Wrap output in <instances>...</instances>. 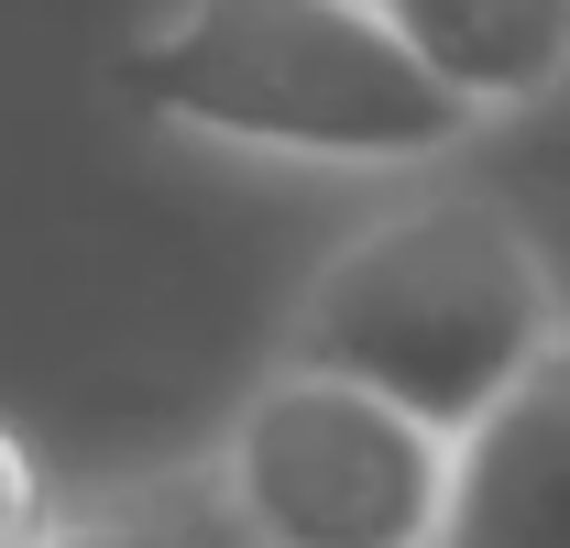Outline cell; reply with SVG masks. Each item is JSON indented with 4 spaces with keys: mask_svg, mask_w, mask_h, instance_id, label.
<instances>
[{
    "mask_svg": "<svg viewBox=\"0 0 570 548\" xmlns=\"http://www.w3.org/2000/svg\"><path fill=\"white\" fill-rule=\"evenodd\" d=\"M110 88L176 143L307 176H417L483 133L373 0H154Z\"/></svg>",
    "mask_w": 570,
    "mask_h": 548,
    "instance_id": "1",
    "label": "cell"
},
{
    "mask_svg": "<svg viewBox=\"0 0 570 548\" xmlns=\"http://www.w3.org/2000/svg\"><path fill=\"white\" fill-rule=\"evenodd\" d=\"M560 341L570 307L538 231L494 187H417L296 285L275 362H318L395 395L439 439H472Z\"/></svg>",
    "mask_w": 570,
    "mask_h": 548,
    "instance_id": "2",
    "label": "cell"
},
{
    "mask_svg": "<svg viewBox=\"0 0 570 548\" xmlns=\"http://www.w3.org/2000/svg\"><path fill=\"white\" fill-rule=\"evenodd\" d=\"M209 461L264 548H439L461 439L318 362H264Z\"/></svg>",
    "mask_w": 570,
    "mask_h": 548,
    "instance_id": "3",
    "label": "cell"
},
{
    "mask_svg": "<svg viewBox=\"0 0 570 548\" xmlns=\"http://www.w3.org/2000/svg\"><path fill=\"white\" fill-rule=\"evenodd\" d=\"M439 548H570V341L461 439Z\"/></svg>",
    "mask_w": 570,
    "mask_h": 548,
    "instance_id": "4",
    "label": "cell"
},
{
    "mask_svg": "<svg viewBox=\"0 0 570 548\" xmlns=\"http://www.w3.org/2000/svg\"><path fill=\"white\" fill-rule=\"evenodd\" d=\"M472 121H515L570 88V0H373Z\"/></svg>",
    "mask_w": 570,
    "mask_h": 548,
    "instance_id": "5",
    "label": "cell"
},
{
    "mask_svg": "<svg viewBox=\"0 0 570 548\" xmlns=\"http://www.w3.org/2000/svg\"><path fill=\"white\" fill-rule=\"evenodd\" d=\"M45 548H264V538L230 505L219 461H165V472H121V482H88V493H56Z\"/></svg>",
    "mask_w": 570,
    "mask_h": 548,
    "instance_id": "6",
    "label": "cell"
},
{
    "mask_svg": "<svg viewBox=\"0 0 570 548\" xmlns=\"http://www.w3.org/2000/svg\"><path fill=\"white\" fill-rule=\"evenodd\" d=\"M45 527H56V482H45V461L0 428V548H45Z\"/></svg>",
    "mask_w": 570,
    "mask_h": 548,
    "instance_id": "7",
    "label": "cell"
}]
</instances>
